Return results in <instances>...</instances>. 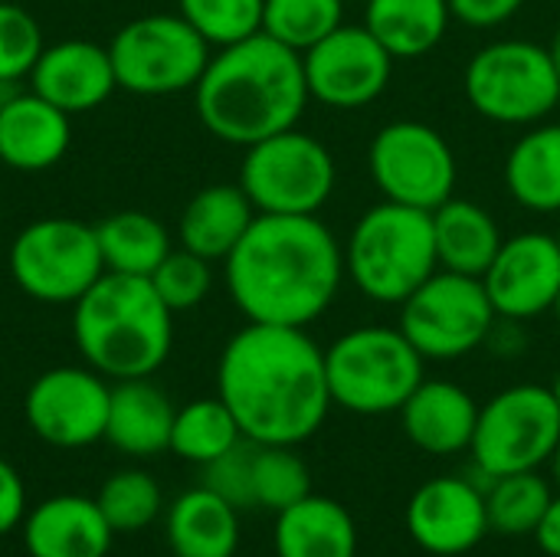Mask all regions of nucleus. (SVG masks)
<instances>
[{
	"label": "nucleus",
	"instance_id": "f704fd0d",
	"mask_svg": "<svg viewBox=\"0 0 560 557\" xmlns=\"http://www.w3.org/2000/svg\"><path fill=\"white\" fill-rule=\"evenodd\" d=\"M266 0H177V13L213 46H233L262 33Z\"/></svg>",
	"mask_w": 560,
	"mask_h": 557
},
{
	"label": "nucleus",
	"instance_id": "4468645a",
	"mask_svg": "<svg viewBox=\"0 0 560 557\" xmlns=\"http://www.w3.org/2000/svg\"><path fill=\"white\" fill-rule=\"evenodd\" d=\"M394 56L364 23H341L322 43L302 53L305 85L312 102L335 112L374 105L394 76Z\"/></svg>",
	"mask_w": 560,
	"mask_h": 557
},
{
	"label": "nucleus",
	"instance_id": "dca6fc26",
	"mask_svg": "<svg viewBox=\"0 0 560 557\" xmlns=\"http://www.w3.org/2000/svg\"><path fill=\"white\" fill-rule=\"evenodd\" d=\"M499 318L532 322L555 309L560 292V243L555 233L522 230L505 236L482 276Z\"/></svg>",
	"mask_w": 560,
	"mask_h": 557
},
{
	"label": "nucleus",
	"instance_id": "ea45409f",
	"mask_svg": "<svg viewBox=\"0 0 560 557\" xmlns=\"http://www.w3.org/2000/svg\"><path fill=\"white\" fill-rule=\"evenodd\" d=\"M26 486L23 476L0 456V538L23 525L26 519Z\"/></svg>",
	"mask_w": 560,
	"mask_h": 557
},
{
	"label": "nucleus",
	"instance_id": "c03bdc74",
	"mask_svg": "<svg viewBox=\"0 0 560 557\" xmlns=\"http://www.w3.org/2000/svg\"><path fill=\"white\" fill-rule=\"evenodd\" d=\"M548 53H551V59H555V66H558V72H560V26L555 30L551 43H548Z\"/></svg>",
	"mask_w": 560,
	"mask_h": 557
},
{
	"label": "nucleus",
	"instance_id": "9b49d317",
	"mask_svg": "<svg viewBox=\"0 0 560 557\" xmlns=\"http://www.w3.org/2000/svg\"><path fill=\"white\" fill-rule=\"evenodd\" d=\"M112 66L118 89L135 95L194 92L213 46L180 13H148L125 23L112 43Z\"/></svg>",
	"mask_w": 560,
	"mask_h": 557
},
{
	"label": "nucleus",
	"instance_id": "c85d7f7f",
	"mask_svg": "<svg viewBox=\"0 0 560 557\" xmlns=\"http://www.w3.org/2000/svg\"><path fill=\"white\" fill-rule=\"evenodd\" d=\"M95 236H98L105 272H121V276L151 279L161 259L174 250L167 227L144 210L108 213L102 223H95Z\"/></svg>",
	"mask_w": 560,
	"mask_h": 557
},
{
	"label": "nucleus",
	"instance_id": "a19ab883",
	"mask_svg": "<svg viewBox=\"0 0 560 557\" xmlns=\"http://www.w3.org/2000/svg\"><path fill=\"white\" fill-rule=\"evenodd\" d=\"M525 322H512V318H499L489 332L486 348L495 351L499 358H515L518 351H525V335H522Z\"/></svg>",
	"mask_w": 560,
	"mask_h": 557
},
{
	"label": "nucleus",
	"instance_id": "39448f33",
	"mask_svg": "<svg viewBox=\"0 0 560 557\" xmlns=\"http://www.w3.org/2000/svg\"><path fill=\"white\" fill-rule=\"evenodd\" d=\"M341 250L348 282L374 305L400 309L440 269L433 217L390 200L368 207L341 240Z\"/></svg>",
	"mask_w": 560,
	"mask_h": 557
},
{
	"label": "nucleus",
	"instance_id": "aec40b11",
	"mask_svg": "<svg viewBox=\"0 0 560 557\" xmlns=\"http://www.w3.org/2000/svg\"><path fill=\"white\" fill-rule=\"evenodd\" d=\"M400 423L417 450L430 456H459L472 446L479 404L456 381L423 378L420 387L400 407Z\"/></svg>",
	"mask_w": 560,
	"mask_h": 557
},
{
	"label": "nucleus",
	"instance_id": "412c9836",
	"mask_svg": "<svg viewBox=\"0 0 560 557\" xmlns=\"http://www.w3.org/2000/svg\"><path fill=\"white\" fill-rule=\"evenodd\" d=\"M72 144V115L43 95L13 92L0 105V161L13 171L36 174L66 158Z\"/></svg>",
	"mask_w": 560,
	"mask_h": 557
},
{
	"label": "nucleus",
	"instance_id": "de8ad7c7",
	"mask_svg": "<svg viewBox=\"0 0 560 557\" xmlns=\"http://www.w3.org/2000/svg\"><path fill=\"white\" fill-rule=\"evenodd\" d=\"M345 3H364V0H345Z\"/></svg>",
	"mask_w": 560,
	"mask_h": 557
},
{
	"label": "nucleus",
	"instance_id": "2f4dec72",
	"mask_svg": "<svg viewBox=\"0 0 560 557\" xmlns=\"http://www.w3.org/2000/svg\"><path fill=\"white\" fill-rule=\"evenodd\" d=\"M95 502H98L102 515L108 519V525L115 529V535L144 532L148 525H154L164 515L161 483L144 469H118V473H112L98 486Z\"/></svg>",
	"mask_w": 560,
	"mask_h": 557
},
{
	"label": "nucleus",
	"instance_id": "c9c22d12",
	"mask_svg": "<svg viewBox=\"0 0 560 557\" xmlns=\"http://www.w3.org/2000/svg\"><path fill=\"white\" fill-rule=\"evenodd\" d=\"M151 286L171 312H190L213 289V263L184 246L171 250L151 272Z\"/></svg>",
	"mask_w": 560,
	"mask_h": 557
},
{
	"label": "nucleus",
	"instance_id": "7ed1b4c3",
	"mask_svg": "<svg viewBox=\"0 0 560 557\" xmlns=\"http://www.w3.org/2000/svg\"><path fill=\"white\" fill-rule=\"evenodd\" d=\"M308 102L302 53L266 33L220 46L194 85L200 125L233 148H249L269 135L295 128Z\"/></svg>",
	"mask_w": 560,
	"mask_h": 557
},
{
	"label": "nucleus",
	"instance_id": "e433bc0d",
	"mask_svg": "<svg viewBox=\"0 0 560 557\" xmlns=\"http://www.w3.org/2000/svg\"><path fill=\"white\" fill-rule=\"evenodd\" d=\"M46 49L43 30L30 10L20 3L0 0V82L30 79L39 53Z\"/></svg>",
	"mask_w": 560,
	"mask_h": 557
},
{
	"label": "nucleus",
	"instance_id": "1a4fd4ad",
	"mask_svg": "<svg viewBox=\"0 0 560 557\" xmlns=\"http://www.w3.org/2000/svg\"><path fill=\"white\" fill-rule=\"evenodd\" d=\"M560 443V407L545 384H512L479 407L472 463L486 479L532 473L551 463Z\"/></svg>",
	"mask_w": 560,
	"mask_h": 557
},
{
	"label": "nucleus",
	"instance_id": "58836bf2",
	"mask_svg": "<svg viewBox=\"0 0 560 557\" xmlns=\"http://www.w3.org/2000/svg\"><path fill=\"white\" fill-rule=\"evenodd\" d=\"M525 0H450L453 20L469 30H495L518 16Z\"/></svg>",
	"mask_w": 560,
	"mask_h": 557
},
{
	"label": "nucleus",
	"instance_id": "a878e982",
	"mask_svg": "<svg viewBox=\"0 0 560 557\" xmlns=\"http://www.w3.org/2000/svg\"><path fill=\"white\" fill-rule=\"evenodd\" d=\"M509 197L538 217H560V121H538L505 154Z\"/></svg>",
	"mask_w": 560,
	"mask_h": 557
},
{
	"label": "nucleus",
	"instance_id": "f3484780",
	"mask_svg": "<svg viewBox=\"0 0 560 557\" xmlns=\"http://www.w3.org/2000/svg\"><path fill=\"white\" fill-rule=\"evenodd\" d=\"M407 532L427 555L459 557L492 532L486 486L466 476L427 479L407 506Z\"/></svg>",
	"mask_w": 560,
	"mask_h": 557
},
{
	"label": "nucleus",
	"instance_id": "37998d69",
	"mask_svg": "<svg viewBox=\"0 0 560 557\" xmlns=\"http://www.w3.org/2000/svg\"><path fill=\"white\" fill-rule=\"evenodd\" d=\"M551 486H555V492H560V443L558 450H555V456H551Z\"/></svg>",
	"mask_w": 560,
	"mask_h": 557
},
{
	"label": "nucleus",
	"instance_id": "393cba45",
	"mask_svg": "<svg viewBox=\"0 0 560 557\" xmlns=\"http://www.w3.org/2000/svg\"><path fill=\"white\" fill-rule=\"evenodd\" d=\"M272 548L276 557H358V525L341 502L312 492L276 512Z\"/></svg>",
	"mask_w": 560,
	"mask_h": 557
},
{
	"label": "nucleus",
	"instance_id": "423d86ee",
	"mask_svg": "<svg viewBox=\"0 0 560 557\" xmlns=\"http://www.w3.org/2000/svg\"><path fill=\"white\" fill-rule=\"evenodd\" d=\"M325 378L335 407L384 417L400 414L427 378V361L400 325H358L325 348Z\"/></svg>",
	"mask_w": 560,
	"mask_h": 557
},
{
	"label": "nucleus",
	"instance_id": "bb28decb",
	"mask_svg": "<svg viewBox=\"0 0 560 557\" xmlns=\"http://www.w3.org/2000/svg\"><path fill=\"white\" fill-rule=\"evenodd\" d=\"M430 217L440 269L482 279L505 240L492 210L466 197H450Z\"/></svg>",
	"mask_w": 560,
	"mask_h": 557
},
{
	"label": "nucleus",
	"instance_id": "c756f323",
	"mask_svg": "<svg viewBox=\"0 0 560 557\" xmlns=\"http://www.w3.org/2000/svg\"><path fill=\"white\" fill-rule=\"evenodd\" d=\"M240 440H243V430L236 417L230 414V407L220 397H200V401L177 407L167 450L180 456L184 463L207 466L226 450H233Z\"/></svg>",
	"mask_w": 560,
	"mask_h": 557
},
{
	"label": "nucleus",
	"instance_id": "f257e3e1",
	"mask_svg": "<svg viewBox=\"0 0 560 557\" xmlns=\"http://www.w3.org/2000/svg\"><path fill=\"white\" fill-rule=\"evenodd\" d=\"M217 397L256 446H302L328 414L325 348L308 328L246 322L220 351Z\"/></svg>",
	"mask_w": 560,
	"mask_h": 557
},
{
	"label": "nucleus",
	"instance_id": "473e14b6",
	"mask_svg": "<svg viewBox=\"0 0 560 557\" xmlns=\"http://www.w3.org/2000/svg\"><path fill=\"white\" fill-rule=\"evenodd\" d=\"M345 0H266L262 33L295 53H305L345 23Z\"/></svg>",
	"mask_w": 560,
	"mask_h": 557
},
{
	"label": "nucleus",
	"instance_id": "79ce46f5",
	"mask_svg": "<svg viewBox=\"0 0 560 557\" xmlns=\"http://www.w3.org/2000/svg\"><path fill=\"white\" fill-rule=\"evenodd\" d=\"M532 535H535V542H538V548L545 555L560 557V492H555L551 506L545 509V515H541V522H538V529Z\"/></svg>",
	"mask_w": 560,
	"mask_h": 557
},
{
	"label": "nucleus",
	"instance_id": "9d476101",
	"mask_svg": "<svg viewBox=\"0 0 560 557\" xmlns=\"http://www.w3.org/2000/svg\"><path fill=\"white\" fill-rule=\"evenodd\" d=\"M16 289L43 305H75L105 272L95 227L72 217L26 223L7 253Z\"/></svg>",
	"mask_w": 560,
	"mask_h": 557
},
{
	"label": "nucleus",
	"instance_id": "7c9ffc66",
	"mask_svg": "<svg viewBox=\"0 0 560 557\" xmlns=\"http://www.w3.org/2000/svg\"><path fill=\"white\" fill-rule=\"evenodd\" d=\"M551 499L555 486L538 469L486 479L489 525L502 535H532Z\"/></svg>",
	"mask_w": 560,
	"mask_h": 557
},
{
	"label": "nucleus",
	"instance_id": "72a5a7b5",
	"mask_svg": "<svg viewBox=\"0 0 560 557\" xmlns=\"http://www.w3.org/2000/svg\"><path fill=\"white\" fill-rule=\"evenodd\" d=\"M253 496L259 509L282 512L312 496V473L295 446H256L253 453Z\"/></svg>",
	"mask_w": 560,
	"mask_h": 557
},
{
	"label": "nucleus",
	"instance_id": "09e8293b",
	"mask_svg": "<svg viewBox=\"0 0 560 557\" xmlns=\"http://www.w3.org/2000/svg\"><path fill=\"white\" fill-rule=\"evenodd\" d=\"M555 236H558V243H560V223H558V233H555Z\"/></svg>",
	"mask_w": 560,
	"mask_h": 557
},
{
	"label": "nucleus",
	"instance_id": "4c0bfd02",
	"mask_svg": "<svg viewBox=\"0 0 560 557\" xmlns=\"http://www.w3.org/2000/svg\"><path fill=\"white\" fill-rule=\"evenodd\" d=\"M253 453H256V443L240 440L233 450H226L213 463L200 466L203 469L200 486H207L210 492H217L220 499H226L236 509H253L256 506V496H253Z\"/></svg>",
	"mask_w": 560,
	"mask_h": 557
},
{
	"label": "nucleus",
	"instance_id": "ddd939ff",
	"mask_svg": "<svg viewBox=\"0 0 560 557\" xmlns=\"http://www.w3.org/2000/svg\"><path fill=\"white\" fill-rule=\"evenodd\" d=\"M495 322L499 315L482 279L436 269L400 305L397 325L423 361H459L486 348Z\"/></svg>",
	"mask_w": 560,
	"mask_h": 557
},
{
	"label": "nucleus",
	"instance_id": "4be33fe9",
	"mask_svg": "<svg viewBox=\"0 0 560 557\" xmlns=\"http://www.w3.org/2000/svg\"><path fill=\"white\" fill-rule=\"evenodd\" d=\"M174 414L177 407L151 378L115 381L108 401L105 440L125 456H138V460L158 456L171 446Z\"/></svg>",
	"mask_w": 560,
	"mask_h": 557
},
{
	"label": "nucleus",
	"instance_id": "6e6552de",
	"mask_svg": "<svg viewBox=\"0 0 560 557\" xmlns=\"http://www.w3.org/2000/svg\"><path fill=\"white\" fill-rule=\"evenodd\" d=\"M236 184L256 213H322L338 187V161L322 138L295 125L243 148Z\"/></svg>",
	"mask_w": 560,
	"mask_h": 557
},
{
	"label": "nucleus",
	"instance_id": "49530a36",
	"mask_svg": "<svg viewBox=\"0 0 560 557\" xmlns=\"http://www.w3.org/2000/svg\"><path fill=\"white\" fill-rule=\"evenodd\" d=\"M551 312H555V318L560 322V292H558V299H555V309H551Z\"/></svg>",
	"mask_w": 560,
	"mask_h": 557
},
{
	"label": "nucleus",
	"instance_id": "5701e85b",
	"mask_svg": "<svg viewBox=\"0 0 560 557\" xmlns=\"http://www.w3.org/2000/svg\"><path fill=\"white\" fill-rule=\"evenodd\" d=\"M240 509L207 486L180 492L164 512V542L174 557H236Z\"/></svg>",
	"mask_w": 560,
	"mask_h": 557
},
{
	"label": "nucleus",
	"instance_id": "a18cd8bd",
	"mask_svg": "<svg viewBox=\"0 0 560 557\" xmlns=\"http://www.w3.org/2000/svg\"><path fill=\"white\" fill-rule=\"evenodd\" d=\"M551 391H555V401H558V407H560V371H558V378H555V384H551Z\"/></svg>",
	"mask_w": 560,
	"mask_h": 557
},
{
	"label": "nucleus",
	"instance_id": "b1692460",
	"mask_svg": "<svg viewBox=\"0 0 560 557\" xmlns=\"http://www.w3.org/2000/svg\"><path fill=\"white\" fill-rule=\"evenodd\" d=\"M253 220L256 207L240 184H210L187 200L177 220V240L184 250L210 263H223Z\"/></svg>",
	"mask_w": 560,
	"mask_h": 557
},
{
	"label": "nucleus",
	"instance_id": "f03ea898",
	"mask_svg": "<svg viewBox=\"0 0 560 557\" xmlns=\"http://www.w3.org/2000/svg\"><path fill=\"white\" fill-rule=\"evenodd\" d=\"M223 282L246 322L308 328L348 282L345 250L322 213H256L223 259Z\"/></svg>",
	"mask_w": 560,
	"mask_h": 557
},
{
	"label": "nucleus",
	"instance_id": "0eeeda50",
	"mask_svg": "<svg viewBox=\"0 0 560 557\" xmlns=\"http://www.w3.org/2000/svg\"><path fill=\"white\" fill-rule=\"evenodd\" d=\"M463 92L476 115L505 128L548 121L560 105V72L548 46L505 36L479 46L463 69Z\"/></svg>",
	"mask_w": 560,
	"mask_h": 557
},
{
	"label": "nucleus",
	"instance_id": "6ab92c4d",
	"mask_svg": "<svg viewBox=\"0 0 560 557\" xmlns=\"http://www.w3.org/2000/svg\"><path fill=\"white\" fill-rule=\"evenodd\" d=\"M30 557H108L115 529L89 496H49L20 525Z\"/></svg>",
	"mask_w": 560,
	"mask_h": 557
},
{
	"label": "nucleus",
	"instance_id": "cd10ccee",
	"mask_svg": "<svg viewBox=\"0 0 560 557\" xmlns=\"http://www.w3.org/2000/svg\"><path fill=\"white\" fill-rule=\"evenodd\" d=\"M394 59L430 56L450 33V0H364L361 20Z\"/></svg>",
	"mask_w": 560,
	"mask_h": 557
},
{
	"label": "nucleus",
	"instance_id": "2eb2a0df",
	"mask_svg": "<svg viewBox=\"0 0 560 557\" xmlns=\"http://www.w3.org/2000/svg\"><path fill=\"white\" fill-rule=\"evenodd\" d=\"M112 384L89 364H59L43 371L26 397L23 417L30 430L56 450H85L105 440Z\"/></svg>",
	"mask_w": 560,
	"mask_h": 557
},
{
	"label": "nucleus",
	"instance_id": "20e7f679",
	"mask_svg": "<svg viewBox=\"0 0 560 557\" xmlns=\"http://www.w3.org/2000/svg\"><path fill=\"white\" fill-rule=\"evenodd\" d=\"M72 338L82 361L102 378H154L174 345V312L151 279L102 272L72 305Z\"/></svg>",
	"mask_w": 560,
	"mask_h": 557
},
{
	"label": "nucleus",
	"instance_id": "a211bd4d",
	"mask_svg": "<svg viewBox=\"0 0 560 557\" xmlns=\"http://www.w3.org/2000/svg\"><path fill=\"white\" fill-rule=\"evenodd\" d=\"M30 89L69 115L92 112L118 89L112 53L92 39H59L39 53Z\"/></svg>",
	"mask_w": 560,
	"mask_h": 557
},
{
	"label": "nucleus",
	"instance_id": "f8f14e48",
	"mask_svg": "<svg viewBox=\"0 0 560 557\" xmlns=\"http://www.w3.org/2000/svg\"><path fill=\"white\" fill-rule=\"evenodd\" d=\"M368 174L381 200L433 213L456 197L459 164L440 128L417 118H397L371 138Z\"/></svg>",
	"mask_w": 560,
	"mask_h": 557
}]
</instances>
